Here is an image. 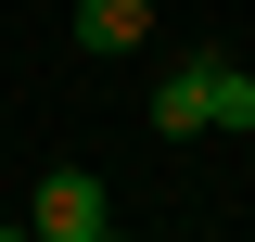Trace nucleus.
<instances>
[{"label":"nucleus","instance_id":"1","mask_svg":"<svg viewBox=\"0 0 255 242\" xmlns=\"http://www.w3.org/2000/svg\"><path fill=\"white\" fill-rule=\"evenodd\" d=\"M153 127H166V140H204V127H230V140H243V127H255V77H243L230 51H191V64H166Z\"/></svg>","mask_w":255,"mask_h":242},{"label":"nucleus","instance_id":"2","mask_svg":"<svg viewBox=\"0 0 255 242\" xmlns=\"http://www.w3.org/2000/svg\"><path fill=\"white\" fill-rule=\"evenodd\" d=\"M26 230H38V242H102V230H115V191H102L90 166H51L38 204H26Z\"/></svg>","mask_w":255,"mask_h":242},{"label":"nucleus","instance_id":"3","mask_svg":"<svg viewBox=\"0 0 255 242\" xmlns=\"http://www.w3.org/2000/svg\"><path fill=\"white\" fill-rule=\"evenodd\" d=\"M64 38H77L90 64H115V51H140V38H153V0H77V13H64Z\"/></svg>","mask_w":255,"mask_h":242}]
</instances>
